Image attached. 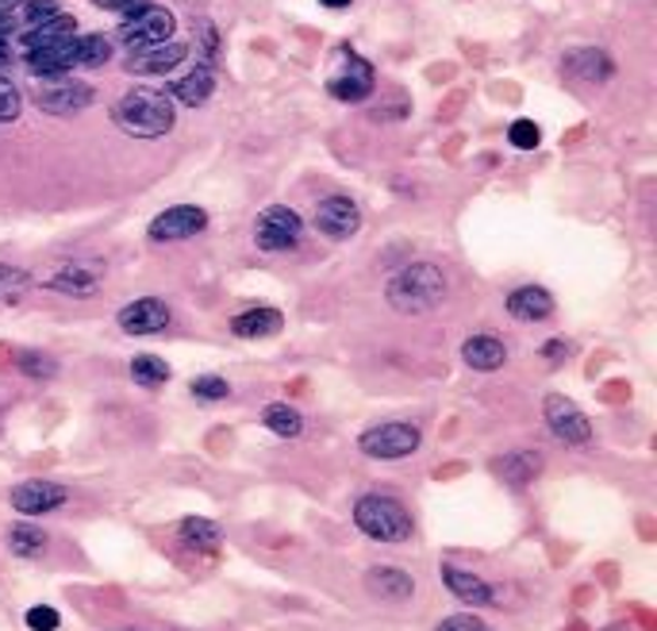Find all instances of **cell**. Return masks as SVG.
<instances>
[{
	"label": "cell",
	"mask_w": 657,
	"mask_h": 631,
	"mask_svg": "<svg viewBox=\"0 0 657 631\" xmlns=\"http://www.w3.org/2000/svg\"><path fill=\"white\" fill-rule=\"evenodd\" d=\"M112 116H116V124L124 127L127 135H135V139H162V135L173 131L177 112H173V101L165 93L147 89V85H135L119 96Z\"/></svg>",
	"instance_id": "obj_1"
},
{
	"label": "cell",
	"mask_w": 657,
	"mask_h": 631,
	"mask_svg": "<svg viewBox=\"0 0 657 631\" xmlns=\"http://www.w3.org/2000/svg\"><path fill=\"white\" fill-rule=\"evenodd\" d=\"M384 297H389V305L404 316L430 312L438 300L447 297V274L438 266H430V262H412V266H404L396 277H392Z\"/></svg>",
	"instance_id": "obj_2"
},
{
	"label": "cell",
	"mask_w": 657,
	"mask_h": 631,
	"mask_svg": "<svg viewBox=\"0 0 657 631\" xmlns=\"http://www.w3.org/2000/svg\"><path fill=\"white\" fill-rule=\"evenodd\" d=\"M354 524L373 543H404V539H412V516H407V508L392 497H381V493H369V497H361L354 505Z\"/></svg>",
	"instance_id": "obj_3"
},
{
	"label": "cell",
	"mask_w": 657,
	"mask_h": 631,
	"mask_svg": "<svg viewBox=\"0 0 657 631\" xmlns=\"http://www.w3.org/2000/svg\"><path fill=\"white\" fill-rule=\"evenodd\" d=\"M327 93L335 101L358 104L373 93V66L350 47H338L327 62Z\"/></svg>",
	"instance_id": "obj_4"
},
{
	"label": "cell",
	"mask_w": 657,
	"mask_h": 631,
	"mask_svg": "<svg viewBox=\"0 0 657 631\" xmlns=\"http://www.w3.org/2000/svg\"><path fill=\"white\" fill-rule=\"evenodd\" d=\"M300 236H304V220L285 205H269L266 213L258 216V223H254V243H258V251H266V254L297 251Z\"/></svg>",
	"instance_id": "obj_5"
},
{
	"label": "cell",
	"mask_w": 657,
	"mask_h": 631,
	"mask_svg": "<svg viewBox=\"0 0 657 631\" xmlns=\"http://www.w3.org/2000/svg\"><path fill=\"white\" fill-rule=\"evenodd\" d=\"M419 439H423L419 427L392 420V424H377V427H369V432H361L358 447H361V455H369V458L396 462V458H407L412 450H419Z\"/></svg>",
	"instance_id": "obj_6"
},
{
	"label": "cell",
	"mask_w": 657,
	"mask_h": 631,
	"mask_svg": "<svg viewBox=\"0 0 657 631\" xmlns=\"http://www.w3.org/2000/svg\"><path fill=\"white\" fill-rule=\"evenodd\" d=\"M173 35V16L158 4H147V9L131 12L119 24V43L127 50H142V47H158V43H170Z\"/></svg>",
	"instance_id": "obj_7"
},
{
	"label": "cell",
	"mask_w": 657,
	"mask_h": 631,
	"mask_svg": "<svg viewBox=\"0 0 657 631\" xmlns=\"http://www.w3.org/2000/svg\"><path fill=\"white\" fill-rule=\"evenodd\" d=\"M35 104H39L43 112H50V116H73V112L93 104V85L66 78V73H55V78H43Z\"/></svg>",
	"instance_id": "obj_8"
},
{
	"label": "cell",
	"mask_w": 657,
	"mask_h": 631,
	"mask_svg": "<svg viewBox=\"0 0 657 631\" xmlns=\"http://www.w3.org/2000/svg\"><path fill=\"white\" fill-rule=\"evenodd\" d=\"M542 412H546L550 432H554L562 443H569V447H585V443L592 439V424H588V416L569 401V397L550 393L546 404H542Z\"/></svg>",
	"instance_id": "obj_9"
},
{
	"label": "cell",
	"mask_w": 657,
	"mask_h": 631,
	"mask_svg": "<svg viewBox=\"0 0 657 631\" xmlns=\"http://www.w3.org/2000/svg\"><path fill=\"white\" fill-rule=\"evenodd\" d=\"M204 228H208V213H204V208L173 205V208H165L162 216H154V220H150L147 236L154 239V243H177V239L200 236Z\"/></svg>",
	"instance_id": "obj_10"
},
{
	"label": "cell",
	"mask_w": 657,
	"mask_h": 631,
	"mask_svg": "<svg viewBox=\"0 0 657 631\" xmlns=\"http://www.w3.org/2000/svg\"><path fill=\"white\" fill-rule=\"evenodd\" d=\"M66 485H58V482H43V478H32V482H20L16 490H12V508L16 513H24V516H47V513H55V508H62L66 505Z\"/></svg>",
	"instance_id": "obj_11"
},
{
	"label": "cell",
	"mask_w": 657,
	"mask_h": 631,
	"mask_svg": "<svg viewBox=\"0 0 657 631\" xmlns=\"http://www.w3.org/2000/svg\"><path fill=\"white\" fill-rule=\"evenodd\" d=\"M170 324V305L158 297H139L131 305L119 308V328L127 335H154Z\"/></svg>",
	"instance_id": "obj_12"
},
{
	"label": "cell",
	"mask_w": 657,
	"mask_h": 631,
	"mask_svg": "<svg viewBox=\"0 0 657 631\" xmlns=\"http://www.w3.org/2000/svg\"><path fill=\"white\" fill-rule=\"evenodd\" d=\"M315 228L327 239H350L361 228V213L350 197H327L315 208Z\"/></svg>",
	"instance_id": "obj_13"
},
{
	"label": "cell",
	"mask_w": 657,
	"mask_h": 631,
	"mask_svg": "<svg viewBox=\"0 0 657 631\" xmlns=\"http://www.w3.org/2000/svg\"><path fill=\"white\" fill-rule=\"evenodd\" d=\"M73 50H78V35L70 39H55V43H43V47L27 50L24 62L35 78H55V73H70L73 70Z\"/></svg>",
	"instance_id": "obj_14"
},
{
	"label": "cell",
	"mask_w": 657,
	"mask_h": 631,
	"mask_svg": "<svg viewBox=\"0 0 657 631\" xmlns=\"http://www.w3.org/2000/svg\"><path fill=\"white\" fill-rule=\"evenodd\" d=\"M562 70L577 81H588V85H600L615 73V62H611L603 50H592V47H580V50H569L562 58Z\"/></svg>",
	"instance_id": "obj_15"
},
{
	"label": "cell",
	"mask_w": 657,
	"mask_h": 631,
	"mask_svg": "<svg viewBox=\"0 0 657 631\" xmlns=\"http://www.w3.org/2000/svg\"><path fill=\"white\" fill-rule=\"evenodd\" d=\"M188 55L185 43H158V47H142L131 50L127 58V70L131 73H170L173 66H181Z\"/></svg>",
	"instance_id": "obj_16"
},
{
	"label": "cell",
	"mask_w": 657,
	"mask_h": 631,
	"mask_svg": "<svg viewBox=\"0 0 657 631\" xmlns=\"http://www.w3.org/2000/svg\"><path fill=\"white\" fill-rule=\"evenodd\" d=\"M508 312L519 324H539V320L554 316V297L546 289H539V285H523V289H516L508 297Z\"/></svg>",
	"instance_id": "obj_17"
},
{
	"label": "cell",
	"mask_w": 657,
	"mask_h": 631,
	"mask_svg": "<svg viewBox=\"0 0 657 631\" xmlns=\"http://www.w3.org/2000/svg\"><path fill=\"white\" fill-rule=\"evenodd\" d=\"M442 582H447V589L454 593V597L462 600V605H470V608H485V605H493V600H496L493 585L481 582V577L470 574V570L442 566Z\"/></svg>",
	"instance_id": "obj_18"
},
{
	"label": "cell",
	"mask_w": 657,
	"mask_h": 631,
	"mask_svg": "<svg viewBox=\"0 0 657 631\" xmlns=\"http://www.w3.org/2000/svg\"><path fill=\"white\" fill-rule=\"evenodd\" d=\"M58 4L62 0H20L16 9L4 16V24H0V32L4 35H24V32H32V27H39V24H47L50 16H58Z\"/></svg>",
	"instance_id": "obj_19"
},
{
	"label": "cell",
	"mask_w": 657,
	"mask_h": 631,
	"mask_svg": "<svg viewBox=\"0 0 657 631\" xmlns=\"http://www.w3.org/2000/svg\"><path fill=\"white\" fill-rule=\"evenodd\" d=\"M366 585L373 597L381 600H407L415 593V582L407 570H396V566H373L366 574Z\"/></svg>",
	"instance_id": "obj_20"
},
{
	"label": "cell",
	"mask_w": 657,
	"mask_h": 631,
	"mask_svg": "<svg viewBox=\"0 0 657 631\" xmlns=\"http://www.w3.org/2000/svg\"><path fill=\"white\" fill-rule=\"evenodd\" d=\"M462 358L465 366H473V370H500L504 363H508V347H504L496 335H470L462 347Z\"/></svg>",
	"instance_id": "obj_21"
},
{
	"label": "cell",
	"mask_w": 657,
	"mask_h": 631,
	"mask_svg": "<svg viewBox=\"0 0 657 631\" xmlns=\"http://www.w3.org/2000/svg\"><path fill=\"white\" fill-rule=\"evenodd\" d=\"M231 332L243 340H266V335L281 332V312L277 308H246L231 320Z\"/></svg>",
	"instance_id": "obj_22"
},
{
	"label": "cell",
	"mask_w": 657,
	"mask_h": 631,
	"mask_svg": "<svg viewBox=\"0 0 657 631\" xmlns=\"http://www.w3.org/2000/svg\"><path fill=\"white\" fill-rule=\"evenodd\" d=\"M70 35H78V20L66 16V12H58V16H50L47 24H39V27H32V32L16 35V43H20V55H27V50L43 47V43L70 39Z\"/></svg>",
	"instance_id": "obj_23"
},
{
	"label": "cell",
	"mask_w": 657,
	"mask_h": 631,
	"mask_svg": "<svg viewBox=\"0 0 657 631\" xmlns=\"http://www.w3.org/2000/svg\"><path fill=\"white\" fill-rule=\"evenodd\" d=\"M177 536H181V543H185V547L204 551V554L219 551V543H223V531H219L216 520H208V516H185V520H181V528H177Z\"/></svg>",
	"instance_id": "obj_24"
},
{
	"label": "cell",
	"mask_w": 657,
	"mask_h": 631,
	"mask_svg": "<svg viewBox=\"0 0 657 631\" xmlns=\"http://www.w3.org/2000/svg\"><path fill=\"white\" fill-rule=\"evenodd\" d=\"M211 89H216V73H211L208 66H196L188 78H181L177 85H173V101L188 104V108H200L211 96Z\"/></svg>",
	"instance_id": "obj_25"
},
{
	"label": "cell",
	"mask_w": 657,
	"mask_h": 631,
	"mask_svg": "<svg viewBox=\"0 0 657 631\" xmlns=\"http://www.w3.org/2000/svg\"><path fill=\"white\" fill-rule=\"evenodd\" d=\"M47 289L70 292V297H93L96 292V274L85 266H62L58 274L47 277Z\"/></svg>",
	"instance_id": "obj_26"
},
{
	"label": "cell",
	"mask_w": 657,
	"mask_h": 631,
	"mask_svg": "<svg viewBox=\"0 0 657 631\" xmlns=\"http://www.w3.org/2000/svg\"><path fill=\"white\" fill-rule=\"evenodd\" d=\"M539 470H542L539 450H523V455H508L504 462H496V473H500L508 485H516V490H523Z\"/></svg>",
	"instance_id": "obj_27"
},
{
	"label": "cell",
	"mask_w": 657,
	"mask_h": 631,
	"mask_svg": "<svg viewBox=\"0 0 657 631\" xmlns=\"http://www.w3.org/2000/svg\"><path fill=\"white\" fill-rule=\"evenodd\" d=\"M9 551L16 559H39L47 551V531L32 528V524H16V528H9Z\"/></svg>",
	"instance_id": "obj_28"
},
{
	"label": "cell",
	"mask_w": 657,
	"mask_h": 631,
	"mask_svg": "<svg viewBox=\"0 0 657 631\" xmlns=\"http://www.w3.org/2000/svg\"><path fill=\"white\" fill-rule=\"evenodd\" d=\"M131 378H135V386H142V389H158L170 381V366H165V358H158V355H135Z\"/></svg>",
	"instance_id": "obj_29"
},
{
	"label": "cell",
	"mask_w": 657,
	"mask_h": 631,
	"mask_svg": "<svg viewBox=\"0 0 657 631\" xmlns=\"http://www.w3.org/2000/svg\"><path fill=\"white\" fill-rule=\"evenodd\" d=\"M262 420H266L269 432L281 435V439H297V435L304 432V420H300V412L292 409V404H269Z\"/></svg>",
	"instance_id": "obj_30"
},
{
	"label": "cell",
	"mask_w": 657,
	"mask_h": 631,
	"mask_svg": "<svg viewBox=\"0 0 657 631\" xmlns=\"http://www.w3.org/2000/svg\"><path fill=\"white\" fill-rule=\"evenodd\" d=\"M27 289H32V277H27L24 269L4 266V262H0V308L20 305V300L27 297Z\"/></svg>",
	"instance_id": "obj_31"
},
{
	"label": "cell",
	"mask_w": 657,
	"mask_h": 631,
	"mask_svg": "<svg viewBox=\"0 0 657 631\" xmlns=\"http://www.w3.org/2000/svg\"><path fill=\"white\" fill-rule=\"evenodd\" d=\"M112 55V43L104 39V35H78V50H73V66H89V70H96V66H104Z\"/></svg>",
	"instance_id": "obj_32"
},
{
	"label": "cell",
	"mask_w": 657,
	"mask_h": 631,
	"mask_svg": "<svg viewBox=\"0 0 657 631\" xmlns=\"http://www.w3.org/2000/svg\"><path fill=\"white\" fill-rule=\"evenodd\" d=\"M16 366L27 374V378H55L58 363L50 355H39V351H20L16 355Z\"/></svg>",
	"instance_id": "obj_33"
},
{
	"label": "cell",
	"mask_w": 657,
	"mask_h": 631,
	"mask_svg": "<svg viewBox=\"0 0 657 631\" xmlns=\"http://www.w3.org/2000/svg\"><path fill=\"white\" fill-rule=\"evenodd\" d=\"M20 112H24V96H20V89L12 85L9 78H0V124H12Z\"/></svg>",
	"instance_id": "obj_34"
},
{
	"label": "cell",
	"mask_w": 657,
	"mask_h": 631,
	"mask_svg": "<svg viewBox=\"0 0 657 631\" xmlns=\"http://www.w3.org/2000/svg\"><path fill=\"white\" fill-rule=\"evenodd\" d=\"M508 139H511V147H519V150H534L542 142V131L534 119H516V124L508 127Z\"/></svg>",
	"instance_id": "obj_35"
},
{
	"label": "cell",
	"mask_w": 657,
	"mask_h": 631,
	"mask_svg": "<svg viewBox=\"0 0 657 631\" xmlns=\"http://www.w3.org/2000/svg\"><path fill=\"white\" fill-rule=\"evenodd\" d=\"M228 393L231 386L223 378H216V374H204V378L193 381V397H200V401H223Z\"/></svg>",
	"instance_id": "obj_36"
},
{
	"label": "cell",
	"mask_w": 657,
	"mask_h": 631,
	"mask_svg": "<svg viewBox=\"0 0 657 631\" xmlns=\"http://www.w3.org/2000/svg\"><path fill=\"white\" fill-rule=\"evenodd\" d=\"M58 623H62V616H58L50 605L27 608V628H32V631H58Z\"/></svg>",
	"instance_id": "obj_37"
},
{
	"label": "cell",
	"mask_w": 657,
	"mask_h": 631,
	"mask_svg": "<svg viewBox=\"0 0 657 631\" xmlns=\"http://www.w3.org/2000/svg\"><path fill=\"white\" fill-rule=\"evenodd\" d=\"M435 631H488V628H485V620H481V616L462 612V616H450V620H442Z\"/></svg>",
	"instance_id": "obj_38"
},
{
	"label": "cell",
	"mask_w": 657,
	"mask_h": 631,
	"mask_svg": "<svg viewBox=\"0 0 657 631\" xmlns=\"http://www.w3.org/2000/svg\"><path fill=\"white\" fill-rule=\"evenodd\" d=\"M96 9H108V12H124V16H131V12L147 9L150 0H93Z\"/></svg>",
	"instance_id": "obj_39"
},
{
	"label": "cell",
	"mask_w": 657,
	"mask_h": 631,
	"mask_svg": "<svg viewBox=\"0 0 657 631\" xmlns=\"http://www.w3.org/2000/svg\"><path fill=\"white\" fill-rule=\"evenodd\" d=\"M569 340H550L546 347H542V355L550 358V363H562V358H569Z\"/></svg>",
	"instance_id": "obj_40"
},
{
	"label": "cell",
	"mask_w": 657,
	"mask_h": 631,
	"mask_svg": "<svg viewBox=\"0 0 657 631\" xmlns=\"http://www.w3.org/2000/svg\"><path fill=\"white\" fill-rule=\"evenodd\" d=\"M320 4H323V9H350V4H354V0H320Z\"/></svg>",
	"instance_id": "obj_41"
},
{
	"label": "cell",
	"mask_w": 657,
	"mask_h": 631,
	"mask_svg": "<svg viewBox=\"0 0 657 631\" xmlns=\"http://www.w3.org/2000/svg\"><path fill=\"white\" fill-rule=\"evenodd\" d=\"M16 4H20V0H0V24H4V16H9Z\"/></svg>",
	"instance_id": "obj_42"
},
{
	"label": "cell",
	"mask_w": 657,
	"mask_h": 631,
	"mask_svg": "<svg viewBox=\"0 0 657 631\" xmlns=\"http://www.w3.org/2000/svg\"><path fill=\"white\" fill-rule=\"evenodd\" d=\"M4 58H9V35L0 32V62H4Z\"/></svg>",
	"instance_id": "obj_43"
}]
</instances>
